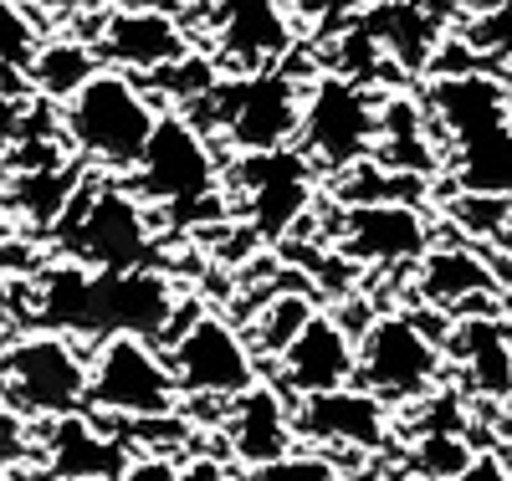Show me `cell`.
<instances>
[{"label": "cell", "mask_w": 512, "mask_h": 481, "mask_svg": "<svg viewBox=\"0 0 512 481\" xmlns=\"http://www.w3.org/2000/svg\"><path fill=\"white\" fill-rule=\"evenodd\" d=\"M36 52V26L21 0H0V67H26Z\"/></svg>", "instance_id": "obj_27"}, {"label": "cell", "mask_w": 512, "mask_h": 481, "mask_svg": "<svg viewBox=\"0 0 512 481\" xmlns=\"http://www.w3.org/2000/svg\"><path fill=\"white\" fill-rule=\"evenodd\" d=\"M292 430H303L308 441H323V446H359V451H374L384 446L390 435V405L374 400L369 389H328V395H303L292 415Z\"/></svg>", "instance_id": "obj_16"}, {"label": "cell", "mask_w": 512, "mask_h": 481, "mask_svg": "<svg viewBox=\"0 0 512 481\" xmlns=\"http://www.w3.org/2000/svg\"><path fill=\"white\" fill-rule=\"evenodd\" d=\"M0 389L6 400L26 415H77L88 405V359L77 354V343L67 333H31L6 348L0 359Z\"/></svg>", "instance_id": "obj_8"}, {"label": "cell", "mask_w": 512, "mask_h": 481, "mask_svg": "<svg viewBox=\"0 0 512 481\" xmlns=\"http://www.w3.org/2000/svg\"><path fill=\"white\" fill-rule=\"evenodd\" d=\"M369 6H379V0H369Z\"/></svg>", "instance_id": "obj_41"}, {"label": "cell", "mask_w": 512, "mask_h": 481, "mask_svg": "<svg viewBox=\"0 0 512 481\" xmlns=\"http://www.w3.org/2000/svg\"><path fill=\"white\" fill-rule=\"evenodd\" d=\"M466 461H472V446H466L456 430H431V435H420V446H415V476H425V481H446Z\"/></svg>", "instance_id": "obj_26"}, {"label": "cell", "mask_w": 512, "mask_h": 481, "mask_svg": "<svg viewBox=\"0 0 512 481\" xmlns=\"http://www.w3.org/2000/svg\"><path fill=\"white\" fill-rule=\"evenodd\" d=\"M451 215L461 226H477V236H497L502 231V215H507V200H492V195H456L451 200Z\"/></svg>", "instance_id": "obj_29"}, {"label": "cell", "mask_w": 512, "mask_h": 481, "mask_svg": "<svg viewBox=\"0 0 512 481\" xmlns=\"http://www.w3.org/2000/svg\"><path fill=\"white\" fill-rule=\"evenodd\" d=\"M128 6H139V11H164V16H180L185 6H195V0H128Z\"/></svg>", "instance_id": "obj_34"}, {"label": "cell", "mask_w": 512, "mask_h": 481, "mask_svg": "<svg viewBox=\"0 0 512 481\" xmlns=\"http://www.w3.org/2000/svg\"><path fill=\"white\" fill-rule=\"evenodd\" d=\"M231 451L246 471L267 466V461H282L292 451V415H287V400L277 384H262L256 379L251 389H241V395L231 400Z\"/></svg>", "instance_id": "obj_19"}, {"label": "cell", "mask_w": 512, "mask_h": 481, "mask_svg": "<svg viewBox=\"0 0 512 481\" xmlns=\"http://www.w3.org/2000/svg\"><path fill=\"white\" fill-rule=\"evenodd\" d=\"M246 481H333V466L318 461V456H282V461H267V466H256Z\"/></svg>", "instance_id": "obj_28"}, {"label": "cell", "mask_w": 512, "mask_h": 481, "mask_svg": "<svg viewBox=\"0 0 512 481\" xmlns=\"http://www.w3.org/2000/svg\"><path fill=\"white\" fill-rule=\"evenodd\" d=\"M497 236H502V246L512 251V200H507V215H502V231H497Z\"/></svg>", "instance_id": "obj_36"}, {"label": "cell", "mask_w": 512, "mask_h": 481, "mask_svg": "<svg viewBox=\"0 0 512 481\" xmlns=\"http://www.w3.org/2000/svg\"><path fill=\"white\" fill-rule=\"evenodd\" d=\"M72 215V261L82 267H98V272H134L154 261V231H149V215L144 200L123 185H103L82 200L77 210L67 205L62 221Z\"/></svg>", "instance_id": "obj_10"}, {"label": "cell", "mask_w": 512, "mask_h": 481, "mask_svg": "<svg viewBox=\"0 0 512 481\" xmlns=\"http://www.w3.org/2000/svg\"><path fill=\"white\" fill-rule=\"evenodd\" d=\"M72 185H77V174L72 169H62L57 159H47V164H36V169H21L16 174V210L26 215L31 226H57L62 221V210L72 205Z\"/></svg>", "instance_id": "obj_24"}, {"label": "cell", "mask_w": 512, "mask_h": 481, "mask_svg": "<svg viewBox=\"0 0 512 481\" xmlns=\"http://www.w3.org/2000/svg\"><path fill=\"white\" fill-rule=\"evenodd\" d=\"M113 481H180V471L169 461H159V456H144V461H128Z\"/></svg>", "instance_id": "obj_32"}, {"label": "cell", "mask_w": 512, "mask_h": 481, "mask_svg": "<svg viewBox=\"0 0 512 481\" xmlns=\"http://www.w3.org/2000/svg\"><path fill=\"white\" fill-rule=\"evenodd\" d=\"M216 180V154L200 123L185 113H159L134 164V195L164 205L175 221H200V215H216Z\"/></svg>", "instance_id": "obj_4"}, {"label": "cell", "mask_w": 512, "mask_h": 481, "mask_svg": "<svg viewBox=\"0 0 512 481\" xmlns=\"http://www.w3.org/2000/svg\"><path fill=\"white\" fill-rule=\"evenodd\" d=\"M26 72H31V82H36V93H41V98L67 103L77 87L98 72V57L82 47V41H47V47H36V52H31Z\"/></svg>", "instance_id": "obj_23"}, {"label": "cell", "mask_w": 512, "mask_h": 481, "mask_svg": "<svg viewBox=\"0 0 512 481\" xmlns=\"http://www.w3.org/2000/svg\"><path fill=\"white\" fill-rule=\"evenodd\" d=\"M236 185L246 195V215H251L256 241L292 236L297 221L313 210V164L292 144L287 149H262V154H241Z\"/></svg>", "instance_id": "obj_12"}, {"label": "cell", "mask_w": 512, "mask_h": 481, "mask_svg": "<svg viewBox=\"0 0 512 481\" xmlns=\"http://www.w3.org/2000/svg\"><path fill=\"white\" fill-rule=\"evenodd\" d=\"M216 52L231 72H262L292 52L282 0H216Z\"/></svg>", "instance_id": "obj_14"}, {"label": "cell", "mask_w": 512, "mask_h": 481, "mask_svg": "<svg viewBox=\"0 0 512 481\" xmlns=\"http://www.w3.org/2000/svg\"><path fill=\"white\" fill-rule=\"evenodd\" d=\"M169 374H175L180 395H205V400H236L241 389L256 384V359L246 338L226 323L195 313L175 338H169Z\"/></svg>", "instance_id": "obj_11"}, {"label": "cell", "mask_w": 512, "mask_h": 481, "mask_svg": "<svg viewBox=\"0 0 512 481\" xmlns=\"http://www.w3.org/2000/svg\"><path fill=\"white\" fill-rule=\"evenodd\" d=\"M446 481H512V471H507V461L502 456H492V451H482V456H472L456 476H446Z\"/></svg>", "instance_id": "obj_31"}, {"label": "cell", "mask_w": 512, "mask_h": 481, "mask_svg": "<svg viewBox=\"0 0 512 481\" xmlns=\"http://www.w3.org/2000/svg\"><path fill=\"white\" fill-rule=\"evenodd\" d=\"M472 41H477L482 52L512 57V11H487V16L472 26Z\"/></svg>", "instance_id": "obj_30"}, {"label": "cell", "mask_w": 512, "mask_h": 481, "mask_svg": "<svg viewBox=\"0 0 512 481\" xmlns=\"http://www.w3.org/2000/svg\"><path fill=\"white\" fill-rule=\"evenodd\" d=\"M425 113L451 139L456 195L512 200V93L487 72H441L425 87Z\"/></svg>", "instance_id": "obj_2"}, {"label": "cell", "mask_w": 512, "mask_h": 481, "mask_svg": "<svg viewBox=\"0 0 512 481\" xmlns=\"http://www.w3.org/2000/svg\"><path fill=\"white\" fill-rule=\"evenodd\" d=\"M154 98L128 72H93L62 108L72 149L103 169H134L154 134Z\"/></svg>", "instance_id": "obj_3"}, {"label": "cell", "mask_w": 512, "mask_h": 481, "mask_svg": "<svg viewBox=\"0 0 512 481\" xmlns=\"http://www.w3.org/2000/svg\"><path fill=\"white\" fill-rule=\"evenodd\" d=\"M374 134H379V103L369 98V87L328 72L303 93V113H297V144H303L308 164L323 169H349L359 159L374 154Z\"/></svg>", "instance_id": "obj_7"}, {"label": "cell", "mask_w": 512, "mask_h": 481, "mask_svg": "<svg viewBox=\"0 0 512 481\" xmlns=\"http://www.w3.org/2000/svg\"><path fill=\"white\" fill-rule=\"evenodd\" d=\"M180 313V297L164 272L134 267V272H98L82 261H57L41 272L36 318L67 338H149L159 343Z\"/></svg>", "instance_id": "obj_1"}, {"label": "cell", "mask_w": 512, "mask_h": 481, "mask_svg": "<svg viewBox=\"0 0 512 481\" xmlns=\"http://www.w3.org/2000/svg\"><path fill=\"white\" fill-rule=\"evenodd\" d=\"M200 103L210 108L216 128L241 154H262V149H287L297 139L303 87H297V77L282 72V67H262V72L221 77Z\"/></svg>", "instance_id": "obj_5"}, {"label": "cell", "mask_w": 512, "mask_h": 481, "mask_svg": "<svg viewBox=\"0 0 512 481\" xmlns=\"http://www.w3.org/2000/svg\"><path fill=\"white\" fill-rule=\"evenodd\" d=\"M103 57L128 67V72H159L169 67L175 57L190 52V36L180 26V16H164V11H139V6H128V11H113L108 26H103Z\"/></svg>", "instance_id": "obj_18"}, {"label": "cell", "mask_w": 512, "mask_h": 481, "mask_svg": "<svg viewBox=\"0 0 512 481\" xmlns=\"http://www.w3.org/2000/svg\"><path fill=\"white\" fill-rule=\"evenodd\" d=\"M420 297L425 302H436V308H472V302H487L497 297V277L492 267L477 256V251H466V246H441L420 261Z\"/></svg>", "instance_id": "obj_20"}, {"label": "cell", "mask_w": 512, "mask_h": 481, "mask_svg": "<svg viewBox=\"0 0 512 481\" xmlns=\"http://www.w3.org/2000/svg\"><path fill=\"white\" fill-rule=\"evenodd\" d=\"M88 400L103 415H123V420H164L175 415L180 384L169 374L164 354L149 338H103L98 359L88 364Z\"/></svg>", "instance_id": "obj_9"}, {"label": "cell", "mask_w": 512, "mask_h": 481, "mask_svg": "<svg viewBox=\"0 0 512 481\" xmlns=\"http://www.w3.org/2000/svg\"><path fill=\"white\" fill-rule=\"evenodd\" d=\"M441 354L461 369V384L482 400L512 395V328L492 313H461Z\"/></svg>", "instance_id": "obj_17"}, {"label": "cell", "mask_w": 512, "mask_h": 481, "mask_svg": "<svg viewBox=\"0 0 512 481\" xmlns=\"http://www.w3.org/2000/svg\"><path fill=\"white\" fill-rule=\"evenodd\" d=\"M502 308H507V313H512V287H507V292H502Z\"/></svg>", "instance_id": "obj_39"}, {"label": "cell", "mask_w": 512, "mask_h": 481, "mask_svg": "<svg viewBox=\"0 0 512 481\" xmlns=\"http://www.w3.org/2000/svg\"><path fill=\"white\" fill-rule=\"evenodd\" d=\"M313 313H318V308H313L308 292H277V297H267L262 318H256V348H267V354L277 359Z\"/></svg>", "instance_id": "obj_25"}, {"label": "cell", "mask_w": 512, "mask_h": 481, "mask_svg": "<svg viewBox=\"0 0 512 481\" xmlns=\"http://www.w3.org/2000/svg\"><path fill=\"white\" fill-rule=\"evenodd\" d=\"M180 481H226V476H221V466H216V461H195V466H185V471H180Z\"/></svg>", "instance_id": "obj_33"}, {"label": "cell", "mask_w": 512, "mask_h": 481, "mask_svg": "<svg viewBox=\"0 0 512 481\" xmlns=\"http://www.w3.org/2000/svg\"><path fill=\"white\" fill-rule=\"evenodd\" d=\"M292 6H308V0H292Z\"/></svg>", "instance_id": "obj_40"}, {"label": "cell", "mask_w": 512, "mask_h": 481, "mask_svg": "<svg viewBox=\"0 0 512 481\" xmlns=\"http://www.w3.org/2000/svg\"><path fill=\"white\" fill-rule=\"evenodd\" d=\"M338 246L354 261H374V267H400L431 251V226L425 215L405 200H379V205H349L344 226H338Z\"/></svg>", "instance_id": "obj_13"}, {"label": "cell", "mask_w": 512, "mask_h": 481, "mask_svg": "<svg viewBox=\"0 0 512 481\" xmlns=\"http://www.w3.org/2000/svg\"><path fill=\"white\" fill-rule=\"evenodd\" d=\"M502 405H507V410H502V435H507V441H512V395H507Z\"/></svg>", "instance_id": "obj_37"}, {"label": "cell", "mask_w": 512, "mask_h": 481, "mask_svg": "<svg viewBox=\"0 0 512 481\" xmlns=\"http://www.w3.org/2000/svg\"><path fill=\"white\" fill-rule=\"evenodd\" d=\"M441 374H446L441 343L405 313L374 318L354 338V379H359V389H369L384 405L425 400L441 384Z\"/></svg>", "instance_id": "obj_6"}, {"label": "cell", "mask_w": 512, "mask_h": 481, "mask_svg": "<svg viewBox=\"0 0 512 481\" xmlns=\"http://www.w3.org/2000/svg\"><path fill=\"white\" fill-rule=\"evenodd\" d=\"M487 11H512V0H482Z\"/></svg>", "instance_id": "obj_38"}, {"label": "cell", "mask_w": 512, "mask_h": 481, "mask_svg": "<svg viewBox=\"0 0 512 481\" xmlns=\"http://www.w3.org/2000/svg\"><path fill=\"white\" fill-rule=\"evenodd\" d=\"M277 359H282V389L328 395V389L354 384V333L333 313H313Z\"/></svg>", "instance_id": "obj_15"}, {"label": "cell", "mask_w": 512, "mask_h": 481, "mask_svg": "<svg viewBox=\"0 0 512 481\" xmlns=\"http://www.w3.org/2000/svg\"><path fill=\"white\" fill-rule=\"evenodd\" d=\"M364 31L374 36V47L400 62V67H431L436 57V41H441V21H431L415 0H379V6L369 11Z\"/></svg>", "instance_id": "obj_21"}, {"label": "cell", "mask_w": 512, "mask_h": 481, "mask_svg": "<svg viewBox=\"0 0 512 481\" xmlns=\"http://www.w3.org/2000/svg\"><path fill=\"white\" fill-rule=\"evenodd\" d=\"M123 451L113 441H103V435L77 420V415H62L57 430H52V471L62 481H113L123 471Z\"/></svg>", "instance_id": "obj_22"}, {"label": "cell", "mask_w": 512, "mask_h": 481, "mask_svg": "<svg viewBox=\"0 0 512 481\" xmlns=\"http://www.w3.org/2000/svg\"><path fill=\"white\" fill-rule=\"evenodd\" d=\"M16 236V221H11V205H6V195H0V246H6Z\"/></svg>", "instance_id": "obj_35"}]
</instances>
